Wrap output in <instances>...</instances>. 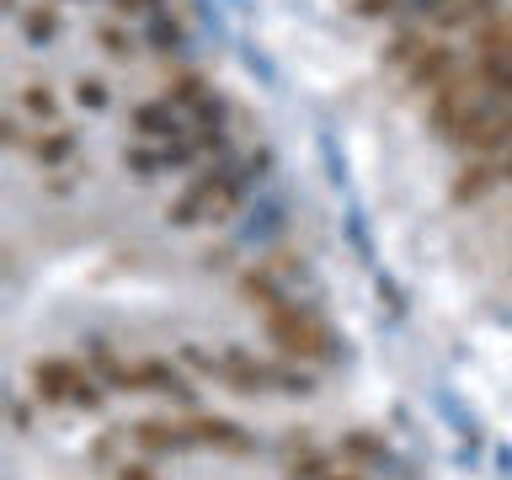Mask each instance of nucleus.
<instances>
[{"instance_id":"nucleus-1","label":"nucleus","mask_w":512,"mask_h":480,"mask_svg":"<svg viewBox=\"0 0 512 480\" xmlns=\"http://www.w3.org/2000/svg\"><path fill=\"white\" fill-rule=\"evenodd\" d=\"M262 331H267V342L278 347V358H294V363H336L342 358L336 331L315 310H304L299 299H288L283 310H267Z\"/></svg>"},{"instance_id":"nucleus-2","label":"nucleus","mask_w":512,"mask_h":480,"mask_svg":"<svg viewBox=\"0 0 512 480\" xmlns=\"http://www.w3.org/2000/svg\"><path fill=\"white\" fill-rule=\"evenodd\" d=\"M91 368L64 358V352H43V358L27 363V384H32V400L38 406H75V390Z\"/></svg>"},{"instance_id":"nucleus-3","label":"nucleus","mask_w":512,"mask_h":480,"mask_svg":"<svg viewBox=\"0 0 512 480\" xmlns=\"http://www.w3.org/2000/svg\"><path fill=\"white\" fill-rule=\"evenodd\" d=\"M475 102H480V75H475V64H470V70L448 75L443 86L427 96V128L438 139H454V128L464 123V112H470Z\"/></svg>"},{"instance_id":"nucleus-4","label":"nucleus","mask_w":512,"mask_h":480,"mask_svg":"<svg viewBox=\"0 0 512 480\" xmlns=\"http://www.w3.org/2000/svg\"><path fill=\"white\" fill-rule=\"evenodd\" d=\"M230 171H235L230 160H214V166H203V171L171 198L166 219L176 224V230H187V224L208 219V214H214V203H219V192H224V182H230Z\"/></svg>"},{"instance_id":"nucleus-5","label":"nucleus","mask_w":512,"mask_h":480,"mask_svg":"<svg viewBox=\"0 0 512 480\" xmlns=\"http://www.w3.org/2000/svg\"><path fill=\"white\" fill-rule=\"evenodd\" d=\"M128 438H134V448L144 459H171V454H187V448H198L192 443V427H187V416L182 422H166V416H139L134 427H128Z\"/></svg>"},{"instance_id":"nucleus-6","label":"nucleus","mask_w":512,"mask_h":480,"mask_svg":"<svg viewBox=\"0 0 512 480\" xmlns=\"http://www.w3.org/2000/svg\"><path fill=\"white\" fill-rule=\"evenodd\" d=\"M448 75H459V48L443 43V38H427V48L406 64V86H411L416 96H432Z\"/></svg>"},{"instance_id":"nucleus-7","label":"nucleus","mask_w":512,"mask_h":480,"mask_svg":"<svg viewBox=\"0 0 512 480\" xmlns=\"http://www.w3.org/2000/svg\"><path fill=\"white\" fill-rule=\"evenodd\" d=\"M507 176H502V160L496 155H470L464 166L454 171V182H448V203H480V198H491L496 187H502Z\"/></svg>"},{"instance_id":"nucleus-8","label":"nucleus","mask_w":512,"mask_h":480,"mask_svg":"<svg viewBox=\"0 0 512 480\" xmlns=\"http://www.w3.org/2000/svg\"><path fill=\"white\" fill-rule=\"evenodd\" d=\"M139 390L166 395V400H176L182 411H198V384H192L171 358H139Z\"/></svg>"},{"instance_id":"nucleus-9","label":"nucleus","mask_w":512,"mask_h":480,"mask_svg":"<svg viewBox=\"0 0 512 480\" xmlns=\"http://www.w3.org/2000/svg\"><path fill=\"white\" fill-rule=\"evenodd\" d=\"M187 427H192V443L214 448V454H235L240 459V454H251V448H256V438L235 422V416H198V411H192Z\"/></svg>"},{"instance_id":"nucleus-10","label":"nucleus","mask_w":512,"mask_h":480,"mask_svg":"<svg viewBox=\"0 0 512 480\" xmlns=\"http://www.w3.org/2000/svg\"><path fill=\"white\" fill-rule=\"evenodd\" d=\"M86 368L107 384V390L139 395V363H123V358H118V347H112L107 336H86Z\"/></svg>"},{"instance_id":"nucleus-11","label":"nucleus","mask_w":512,"mask_h":480,"mask_svg":"<svg viewBox=\"0 0 512 480\" xmlns=\"http://www.w3.org/2000/svg\"><path fill=\"white\" fill-rule=\"evenodd\" d=\"M128 128H134L139 139H160V144H171V139H182V134H187V123H182V107H171L166 96H150V102H134V112H128Z\"/></svg>"},{"instance_id":"nucleus-12","label":"nucleus","mask_w":512,"mask_h":480,"mask_svg":"<svg viewBox=\"0 0 512 480\" xmlns=\"http://www.w3.org/2000/svg\"><path fill=\"white\" fill-rule=\"evenodd\" d=\"M235 294L251 304L256 315H267V310H283L288 299V288H283V278H278V267H240L235 272Z\"/></svg>"},{"instance_id":"nucleus-13","label":"nucleus","mask_w":512,"mask_h":480,"mask_svg":"<svg viewBox=\"0 0 512 480\" xmlns=\"http://www.w3.org/2000/svg\"><path fill=\"white\" fill-rule=\"evenodd\" d=\"M336 459H347L352 470H395V448L379 438L374 427H352L336 443Z\"/></svg>"},{"instance_id":"nucleus-14","label":"nucleus","mask_w":512,"mask_h":480,"mask_svg":"<svg viewBox=\"0 0 512 480\" xmlns=\"http://www.w3.org/2000/svg\"><path fill=\"white\" fill-rule=\"evenodd\" d=\"M459 150H464V155H496V160H502V155L512 150V102H507L502 112H496V118H491L486 128H475V134L464 139Z\"/></svg>"},{"instance_id":"nucleus-15","label":"nucleus","mask_w":512,"mask_h":480,"mask_svg":"<svg viewBox=\"0 0 512 480\" xmlns=\"http://www.w3.org/2000/svg\"><path fill=\"white\" fill-rule=\"evenodd\" d=\"M16 22H22V38H27V48H48L64 32V16H59V6L54 0H38V6H27L22 16H16Z\"/></svg>"},{"instance_id":"nucleus-16","label":"nucleus","mask_w":512,"mask_h":480,"mask_svg":"<svg viewBox=\"0 0 512 480\" xmlns=\"http://www.w3.org/2000/svg\"><path fill=\"white\" fill-rule=\"evenodd\" d=\"M27 150H32V160H38L43 171H59L64 160L75 155V128H64V123H48L43 134L27 144Z\"/></svg>"},{"instance_id":"nucleus-17","label":"nucleus","mask_w":512,"mask_h":480,"mask_svg":"<svg viewBox=\"0 0 512 480\" xmlns=\"http://www.w3.org/2000/svg\"><path fill=\"white\" fill-rule=\"evenodd\" d=\"M491 16H502V0H448L443 16H438V27L443 32H459V27H480V22H491Z\"/></svg>"},{"instance_id":"nucleus-18","label":"nucleus","mask_w":512,"mask_h":480,"mask_svg":"<svg viewBox=\"0 0 512 480\" xmlns=\"http://www.w3.org/2000/svg\"><path fill=\"white\" fill-rule=\"evenodd\" d=\"M475 75L491 102H512V54H475Z\"/></svg>"},{"instance_id":"nucleus-19","label":"nucleus","mask_w":512,"mask_h":480,"mask_svg":"<svg viewBox=\"0 0 512 480\" xmlns=\"http://www.w3.org/2000/svg\"><path fill=\"white\" fill-rule=\"evenodd\" d=\"M336 470V459L326 448H315L310 438H299V454H288V475L283 480H326Z\"/></svg>"},{"instance_id":"nucleus-20","label":"nucleus","mask_w":512,"mask_h":480,"mask_svg":"<svg viewBox=\"0 0 512 480\" xmlns=\"http://www.w3.org/2000/svg\"><path fill=\"white\" fill-rule=\"evenodd\" d=\"M144 43H150L155 54H182V48H187V27L176 22L171 11H155L150 27H144Z\"/></svg>"},{"instance_id":"nucleus-21","label":"nucleus","mask_w":512,"mask_h":480,"mask_svg":"<svg viewBox=\"0 0 512 480\" xmlns=\"http://www.w3.org/2000/svg\"><path fill=\"white\" fill-rule=\"evenodd\" d=\"M160 96H166L171 107L192 112V107H198L203 96H208V75H198V70H176V75L166 80V91H160Z\"/></svg>"},{"instance_id":"nucleus-22","label":"nucleus","mask_w":512,"mask_h":480,"mask_svg":"<svg viewBox=\"0 0 512 480\" xmlns=\"http://www.w3.org/2000/svg\"><path fill=\"white\" fill-rule=\"evenodd\" d=\"M16 96H22V112H27V118H38V123H59V91L48 86V80H27V86L16 91Z\"/></svg>"},{"instance_id":"nucleus-23","label":"nucleus","mask_w":512,"mask_h":480,"mask_svg":"<svg viewBox=\"0 0 512 480\" xmlns=\"http://www.w3.org/2000/svg\"><path fill=\"white\" fill-rule=\"evenodd\" d=\"M470 43H475V54H512V11L491 16V22H480V27L470 32Z\"/></svg>"},{"instance_id":"nucleus-24","label":"nucleus","mask_w":512,"mask_h":480,"mask_svg":"<svg viewBox=\"0 0 512 480\" xmlns=\"http://www.w3.org/2000/svg\"><path fill=\"white\" fill-rule=\"evenodd\" d=\"M96 43H102V54L118 59V64H128V59L139 54V38H134L128 27H118V22H102V27H96Z\"/></svg>"},{"instance_id":"nucleus-25","label":"nucleus","mask_w":512,"mask_h":480,"mask_svg":"<svg viewBox=\"0 0 512 480\" xmlns=\"http://www.w3.org/2000/svg\"><path fill=\"white\" fill-rule=\"evenodd\" d=\"M123 171H134L139 182L166 171V150H150V144H123Z\"/></svg>"},{"instance_id":"nucleus-26","label":"nucleus","mask_w":512,"mask_h":480,"mask_svg":"<svg viewBox=\"0 0 512 480\" xmlns=\"http://www.w3.org/2000/svg\"><path fill=\"white\" fill-rule=\"evenodd\" d=\"M427 48V38H422V22H411V27H400L395 32V43L384 48V64H400V70H406V64L416 59Z\"/></svg>"},{"instance_id":"nucleus-27","label":"nucleus","mask_w":512,"mask_h":480,"mask_svg":"<svg viewBox=\"0 0 512 480\" xmlns=\"http://www.w3.org/2000/svg\"><path fill=\"white\" fill-rule=\"evenodd\" d=\"M75 102L86 107V112H107L112 107V86H107L102 75H80L75 80Z\"/></svg>"},{"instance_id":"nucleus-28","label":"nucleus","mask_w":512,"mask_h":480,"mask_svg":"<svg viewBox=\"0 0 512 480\" xmlns=\"http://www.w3.org/2000/svg\"><path fill=\"white\" fill-rule=\"evenodd\" d=\"M224 118H230V102H224L219 91H208L198 107H192V123L198 128H224Z\"/></svg>"},{"instance_id":"nucleus-29","label":"nucleus","mask_w":512,"mask_h":480,"mask_svg":"<svg viewBox=\"0 0 512 480\" xmlns=\"http://www.w3.org/2000/svg\"><path fill=\"white\" fill-rule=\"evenodd\" d=\"M342 224H347V240L358 246V256H363V262H374V240H368V224H363V214H358V208H347V214H342Z\"/></svg>"},{"instance_id":"nucleus-30","label":"nucleus","mask_w":512,"mask_h":480,"mask_svg":"<svg viewBox=\"0 0 512 480\" xmlns=\"http://www.w3.org/2000/svg\"><path fill=\"white\" fill-rule=\"evenodd\" d=\"M320 155H326V176H331V187H347V160L336 155V139H331V134H320Z\"/></svg>"},{"instance_id":"nucleus-31","label":"nucleus","mask_w":512,"mask_h":480,"mask_svg":"<svg viewBox=\"0 0 512 480\" xmlns=\"http://www.w3.org/2000/svg\"><path fill=\"white\" fill-rule=\"evenodd\" d=\"M352 11H358L363 22H379V16H390V11H406V0H352Z\"/></svg>"},{"instance_id":"nucleus-32","label":"nucleus","mask_w":512,"mask_h":480,"mask_svg":"<svg viewBox=\"0 0 512 480\" xmlns=\"http://www.w3.org/2000/svg\"><path fill=\"white\" fill-rule=\"evenodd\" d=\"M160 150H166V171H182V166H192V144L187 139H171V144H160Z\"/></svg>"},{"instance_id":"nucleus-33","label":"nucleus","mask_w":512,"mask_h":480,"mask_svg":"<svg viewBox=\"0 0 512 480\" xmlns=\"http://www.w3.org/2000/svg\"><path fill=\"white\" fill-rule=\"evenodd\" d=\"M379 304H390V315H406V299H400V283L395 278H384V272H379Z\"/></svg>"},{"instance_id":"nucleus-34","label":"nucleus","mask_w":512,"mask_h":480,"mask_svg":"<svg viewBox=\"0 0 512 480\" xmlns=\"http://www.w3.org/2000/svg\"><path fill=\"white\" fill-rule=\"evenodd\" d=\"M112 480H160V475L150 470V459H123L118 470H112Z\"/></svg>"},{"instance_id":"nucleus-35","label":"nucleus","mask_w":512,"mask_h":480,"mask_svg":"<svg viewBox=\"0 0 512 480\" xmlns=\"http://www.w3.org/2000/svg\"><path fill=\"white\" fill-rule=\"evenodd\" d=\"M443 6H448V0H406V16H411V22H427V16L438 22Z\"/></svg>"},{"instance_id":"nucleus-36","label":"nucleus","mask_w":512,"mask_h":480,"mask_svg":"<svg viewBox=\"0 0 512 480\" xmlns=\"http://www.w3.org/2000/svg\"><path fill=\"white\" fill-rule=\"evenodd\" d=\"M0 139H6V144H22V123H16V118H0Z\"/></svg>"},{"instance_id":"nucleus-37","label":"nucleus","mask_w":512,"mask_h":480,"mask_svg":"<svg viewBox=\"0 0 512 480\" xmlns=\"http://www.w3.org/2000/svg\"><path fill=\"white\" fill-rule=\"evenodd\" d=\"M496 459H502V475L512 480V448H496Z\"/></svg>"},{"instance_id":"nucleus-38","label":"nucleus","mask_w":512,"mask_h":480,"mask_svg":"<svg viewBox=\"0 0 512 480\" xmlns=\"http://www.w3.org/2000/svg\"><path fill=\"white\" fill-rule=\"evenodd\" d=\"M326 480H363V475H358V470H331Z\"/></svg>"},{"instance_id":"nucleus-39","label":"nucleus","mask_w":512,"mask_h":480,"mask_svg":"<svg viewBox=\"0 0 512 480\" xmlns=\"http://www.w3.org/2000/svg\"><path fill=\"white\" fill-rule=\"evenodd\" d=\"M502 176H507V182H512V150L502 155Z\"/></svg>"}]
</instances>
